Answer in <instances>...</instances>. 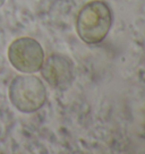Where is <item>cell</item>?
Instances as JSON below:
<instances>
[{
    "label": "cell",
    "mask_w": 145,
    "mask_h": 154,
    "mask_svg": "<svg viewBox=\"0 0 145 154\" xmlns=\"http://www.w3.org/2000/svg\"><path fill=\"white\" fill-rule=\"evenodd\" d=\"M112 25V13L102 0H92L83 6L76 18V32L87 44L102 42Z\"/></svg>",
    "instance_id": "6da1fadb"
},
{
    "label": "cell",
    "mask_w": 145,
    "mask_h": 154,
    "mask_svg": "<svg viewBox=\"0 0 145 154\" xmlns=\"http://www.w3.org/2000/svg\"><path fill=\"white\" fill-rule=\"evenodd\" d=\"M11 104L23 113L39 111L47 101V88L39 77L32 74L18 75L8 88Z\"/></svg>",
    "instance_id": "7a4b0ae2"
},
{
    "label": "cell",
    "mask_w": 145,
    "mask_h": 154,
    "mask_svg": "<svg viewBox=\"0 0 145 154\" xmlns=\"http://www.w3.org/2000/svg\"><path fill=\"white\" fill-rule=\"evenodd\" d=\"M10 65L22 74L40 72L44 61L42 45L33 38L22 36L14 40L8 47Z\"/></svg>",
    "instance_id": "3957f363"
},
{
    "label": "cell",
    "mask_w": 145,
    "mask_h": 154,
    "mask_svg": "<svg viewBox=\"0 0 145 154\" xmlns=\"http://www.w3.org/2000/svg\"><path fill=\"white\" fill-rule=\"evenodd\" d=\"M42 77L52 88L66 91L70 87L75 77V68L72 59L61 53H52L44 58L40 69Z\"/></svg>",
    "instance_id": "277c9868"
},
{
    "label": "cell",
    "mask_w": 145,
    "mask_h": 154,
    "mask_svg": "<svg viewBox=\"0 0 145 154\" xmlns=\"http://www.w3.org/2000/svg\"><path fill=\"white\" fill-rule=\"evenodd\" d=\"M5 2H6V0H0V7H2Z\"/></svg>",
    "instance_id": "5b68a950"
}]
</instances>
